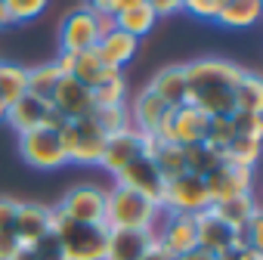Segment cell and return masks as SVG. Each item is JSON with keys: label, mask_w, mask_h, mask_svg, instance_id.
Returning a JSON list of instances; mask_svg holds the SVG:
<instances>
[{"label": "cell", "mask_w": 263, "mask_h": 260, "mask_svg": "<svg viewBox=\"0 0 263 260\" xmlns=\"http://www.w3.org/2000/svg\"><path fill=\"white\" fill-rule=\"evenodd\" d=\"M186 71V105L198 108L208 118H229L235 108V84L241 78V65H235L232 59H220V56H204L195 62L183 65Z\"/></svg>", "instance_id": "1"}, {"label": "cell", "mask_w": 263, "mask_h": 260, "mask_svg": "<svg viewBox=\"0 0 263 260\" xmlns=\"http://www.w3.org/2000/svg\"><path fill=\"white\" fill-rule=\"evenodd\" d=\"M50 235L59 242L62 260H105V226H84L68 220L59 208H50Z\"/></svg>", "instance_id": "2"}, {"label": "cell", "mask_w": 263, "mask_h": 260, "mask_svg": "<svg viewBox=\"0 0 263 260\" xmlns=\"http://www.w3.org/2000/svg\"><path fill=\"white\" fill-rule=\"evenodd\" d=\"M161 220V208L146 201L143 195L130 192L124 186L105 189V220L102 226L111 229H155Z\"/></svg>", "instance_id": "3"}, {"label": "cell", "mask_w": 263, "mask_h": 260, "mask_svg": "<svg viewBox=\"0 0 263 260\" xmlns=\"http://www.w3.org/2000/svg\"><path fill=\"white\" fill-rule=\"evenodd\" d=\"M59 140H62V152L68 164L90 168V164H99L108 137L102 134V127L93 118H78L59 127Z\"/></svg>", "instance_id": "4"}, {"label": "cell", "mask_w": 263, "mask_h": 260, "mask_svg": "<svg viewBox=\"0 0 263 260\" xmlns=\"http://www.w3.org/2000/svg\"><path fill=\"white\" fill-rule=\"evenodd\" d=\"M208 121H211L208 115H201L198 108H192V105L183 102V105H177V108L167 112V118L158 124V130L149 134V137H155L158 143H174L180 149H189V146L204 143Z\"/></svg>", "instance_id": "5"}, {"label": "cell", "mask_w": 263, "mask_h": 260, "mask_svg": "<svg viewBox=\"0 0 263 260\" xmlns=\"http://www.w3.org/2000/svg\"><path fill=\"white\" fill-rule=\"evenodd\" d=\"M16 149H19V158L34 171H59L68 164L56 127H37V130H28V134H19Z\"/></svg>", "instance_id": "6"}, {"label": "cell", "mask_w": 263, "mask_h": 260, "mask_svg": "<svg viewBox=\"0 0 263 260\" xmlns=\"http://www.w3.org/2000/svg\"><path fill=\"white\" fill-rule=\"evenodd\" d=\"M211 208V192L204 177L195 174H180L174 180H164V198H161V211L167 214H201Z\"/></svg>", "instance_id": "7"}, {"label": "cell", "mask_w": 263, "mask_h": 260, "mask_svg": "<svg viewBox=\"0 0 263 260\" xmlns=\"http://www.w3.org/2000/svg\"><path fill=\"white\" fill-rule=\"evenodd\" d=\"M102 31H99V16L90 13L87 7L71 10L68 16H62L59 22V53H87L99 44Z\"/></svg>", "instance_id": "8"}, {"label": "cell", "mask_w": 263, "mask_h": 260, "mask_svg": "<svg viewBox=\"0 0 263 260\" xmlns=\"http://www.w3.org/2000/svg\"><path fill=\"white\" fill-rule=\"evenodd\" d=\"M56 208L74 223L102 226V220H105V189L96 186V183H78L62 195V201Z\"/></svg>", "instance_id": "9"}, {"label": "cell", "mask_w": 263, "mask_h": 260, "mask_svg": "<svg viewBox=\"0 0 263 260\" xmlns=\"http://www.w3.org/2000/svg\"><path fill=\"white\" fill-rule=\"evenodd\" d=\"M16 134H28V130H37V127H62L65 118L50 105V99H41V96H31L25 93L22 99H16L10 108H7V118H4Z\"/></svg>", "instance_id": "10"}, {"label": "cell", "mask_w": 263, "mask_h": 260, "mask_svg": "<svg viewBox=\"0 0 263 260\" xmlns=\"http://www.w3.org/2000/svg\"><path fill=\"white\" fill-rule=\"evenodd\" d=\"M115 186H124V189L137 192V195H143L146 201H152V205L161 208V198H164V177L158 174V168H155L152 158H146V155H140V158L130 161V164L115 177Z\"/></svg>", "instance_id": "11"}, {"label": "cell", "mask_w": 263, "mask_h": 260, "mask_svg": "<svg viewBox=\"0 0 263 260\" xmlns=\"http://www.w3.org/2000/svg\"><path fill=\"white\" fill-rule=\"evenodd\" d=\"M155 242H158L171 257H180V254L198 248L195 217H192V214H167V211H161V220H158V226H155Z\"/></svg>", "instance_id": "12"}, {"label": "cell", "mask_w": 263, "mask_h": 260, "mask_svg": "<svg viewBox=\"0 0 263 260\" xmlns=\"http://www.w3.org/2000/svg\"><path fill=\"white\" fill-rule=\"evenodd\" d=\"M143 155V134L137 127H124L118 134H111L105 140V149H102V158H99V168L111 177H118L134 158Z\"/></svg>", "instance_id": "13"}, {"label": "cell", "mask_w": 263, "mask_h": 260, "mask_svg": "<svg viewBox=\"0 0 263 260\" xmlns=\"http://www.w3.org/2000/svg\"><path fill=\"white\" fill-rule=\"evenodd\" d=\"M13 235H16L19 248H31V245H37L44 235H50V205H41V201H19V208H16V223H13Z\"/></svg>", "instance_id": "14"}, {"label": "cell", "mask_w": 263, "mask_h": 260, "mask_svg": "<svg viewBox=\"0 0 263 260\" xmlns=\"http://www.w3.org/2000/svg\"><path fill=\"white\" fill-rule=\"evenodd\" d=\"M50 105L65 118V121H78V118H90L93 115V93L84 87V84H78L74 78H62L59 84H56V90H53V96H50Z\"/></svg>", "instance_id": "15"}, {"label": "cell", "mask_w": 263, "mask_h": 260, "mask_svg": "<svg viewBox=\"0 0 263 260\" xmlns=\"http://www.w3.org/2000/svg\"><path fill=\"white\" fill-rule=\"evenodd\" d=\"M204 183H208V192H211V205H217V201H229V198H238V195H251L254 171L223 164L211 177H204Z\"/></svg>", "instance_id": "16"}, {"label": "cell", "mask_w": 263, "mask_h": 260, "mask_svg": "<svg viewBox=\"0 0 263 260\" xmlns=\"http://www.w3.org/2000/svg\"><path fill=\"white\" fill-rule=\"evenodd\" d=\"M155 238V229H111L105 245V260H143Z\"/></svg>", "instance_id": "17"}, {"label": "cell", "mask_w": 263, "mask_h": 260, "mask_svg": "<svg viewBox=\"0 0 263 260\" xmlns=\"http://www.w3.org/2000/svg\"><path fill=\"white\" fill-rule=\"evenodd\" d=\"M96 53H99V59L105 62V68H111V71H124L130 62L137 59V53H140V41H137V38H130V34H124L121 28H111L108 34L99 38Z\"/></svg>", "instance_id": "18"}, {"label": "cell", "mask_w": 263, "mask_h": 260, "mask_svg": "<svg viewBox=\"0 0 263 260\" xmlns=\"http://www.w3.org/2000/svg\"><path fill=\"white\" fill-rule=\"evenodd\" d=\"M195 235H198V248L201 251H211L217 257L235 245V232L214 214V208L195 214Z\"/></svg>", "instance_id": "19"}, {"label": "cell", "mask_w": 263, "mask_h": 260, "mask_svg": "<svg viewBox=\"0 0 263 260\" xmlns=\"http://www.w3.org/2000/svg\"><path fill=\"white\" fill-rule=\"evenodd\" d=\"M127 112H130V127H137L140 134H155L158 124L167 118L171 105H164L152 90H140L134 102L127 105Z\"/></svg>", "instance_id": "20"}, {"label": "cell", "mask_w": 263, "mask_h": 260, "mask_svg": "<svg viewBox=\"0 0 263 260\" xmlns=\"http://www.w3.org/2000/svg\"><path fill=\"white\" fill-rule=\"evenodd\" d=\"M146 90H152L164 105L177 108L186 102V71L183 65H167V68H158L152 75V81L146 84Z\"/></svg>", "instance_id": "21"}, {"label": "cell", "mask_w": 263, "mask_h": 260, "mask_svg": "<svg viewBox=\"0 0 263 260\" xmlns=\"http://www.w3.org/2000/svg\"><path fill=\"white\" fill-rule=\"evenodd\" d=\"M211 208H214V214H217L235 235H245L248 223L260 214L254 195H238V198H229V201H217V205H211Z\"/></svg>", "instance_id": "22"}, {"label": "cell", "mask_w": 263, "mask_h": 260, "mask_svg": "<svg viewBox=\"0 0 263 260\" xmlns=\"http://www.w3.org/2000/svg\"><path fill=\"white\" fill-rule=\"evenodd\" d=\"M260 10H263V0H226L217 16V25L232 28V31L251 28V25H257Z\"/></svg>", "instance_id": "23"}, {"label": "cell", "mask_w": 263, "mask_h": 260, "mask_svg": "<svg viewBox=\"0 0 263 260\" xmlns=\"http://www.w3.org/2000/svg\"><path fill=\"white\" fill-rule=\"evenodd\" d=\"M155 25H158V16L146 4H137V7H130V10H124V13L115 16V28H121L124 34L137 38V41H143L146 34H152Z\"/></svg>", "instance_id": "24"}, {"label": "cell", "mask_w": 263, "mask_h": 260, "mask_svg": "<svg viewBox=\"0 0 263 260\" xmlns=\"http://www.w3.org/2000/svg\"><path fill=\"white\" fill-rule=\"evenodd\" d=\"M108 75H115L111 68H105V62L99 59V53H96V47L93 50H87V53H78L74 56V68H71V78L78 81V84H84L87 90H93V87H99Z\"/></svg>", "instance_id": "25"}, {"label": "cell", "mask_w": 263, "mask_h": 260, "mask_svg": "<svg viewBox=\"0 0 263 260\" xmlns=\"http://www.w3.org/2000/svg\"><path fill=\"white\" fill-rule=\"evenodd\" d=\"M28 93V68L16 62H0V102L7 108Z\"/></svg>", "instance_id": "26"}, {"label": "cell", "mask_w": 263, "mask_h": 260, "mask_svg": "<svg viewBox=\"0 0 263 260\" xmlns=\"http://www.w3.org/2000/svg\"><path fill=\"white\" fill-rule=\"evenodd\" d=\"M232 99H235L232 112H263V81H260V75L241 71Z\"/></svg>", "instance_id": "27"}, {"label": "cell", "mask_w": 263, "mask_h": 260, "mask_svg": "<svg viewBox=\"0 0 263 260\" xmlns=\"http://www.w3.org/2000/svg\"><path fill=\"white\" fill-rule=\"evenodd\" d=\"M183 152H186V171L195 174V177H211L217 168L226 164V155H223L220 149L208 146V143L189 146V149H183Z\"/></svg>", "instance_id": "28"}, {"label": "cell", "mask_w": 263, "mask_h": 260, "mask_svg": "<svg viewBox=\"0 0 263 260\" xmlns=\"http://www.w3.org/2000/svg\"><path fill=\"white\" fill-rule=\"evenodd\" d=\"M93 93V105L96 108H111V105H127V78L124 71L108 75L99 87L90 90Z\"/></svg>", "instance_id": "29"}, {"label": "cell", "mask_w": 263, "mask_h": 260, "mask_svg": "<svg viewBox=\"0 0 263 260\" xmlns=\"http://www.w3.org/2000/svg\"><path fill=\"white\" fill-rule=\"evenodd\" d=\"M223 155H226V164L254 171V164L260 158V137H232V143L223 149Z\"/></svg>", "instance_id": "30"}, {"label": "cell", "mask_w": 263, "mask_h": 260, "mask_svg": "<svg viewBox=\"0 0 263 260\" xmlns=\"http://www.w3.org/2000/svg\"><path fill=\"white\" fill-rule=\"evenodd\" d=\"M59 81H62V71L56 68V62H41L34 68H28V93L31 96L50 99Z\"/></svg>", "instance_id": "31"}, {"label": "cell", "mask_w": 263, "mask_h": 260, "mask_svg": "<svg viewBox=\"0 0 263 260\" xmlns=\"http://www.w3.org/2000/svg\"><path fill=\"white\" fill-rule=\"evenodd\" d=\"M99 127H102V134L105 137H111V134H118V130H124V127H130V112H127V105H111V108H93V115H90Z\"/></svg>", "instance_id": "32"}, {"label": "cell", "mask_w": 263, "mask_h": 260, "mask_svg": "<svg viewBox=\"0 0 263 260\" xmlns=\"http://www.w3.org/2000/svg\"><path fill=\"white\" fill-rule=\"evenodd\" d=\"M0 4H4L10 22L19 25V22H31V19H37V16L47 10L50 0H0Z\"/></svg>", "instance_id": "33"}, {"label": "cell", "mask_w": 263, "mask_h": 260, "mask_svg": "<svg viewBox=\"0 0 263 260\" xmlns=\"http://www.w3.org/2000/svg\"><path fill=\"white\" fill-rule=\"evenodd\" d=\"M229 121L235 137H263V112H232Z\"/></svg>", "instance_id": "34"}, {"label": "cell", "mask_w": 263, "mask_h": 260, "mask_svg": "<svg viewBox=\"0 0 263 260\" xmlns=\"http://www.w3.org/2000/svg\"><path fill=\"white\" fill-rule=\"evenodd\" d=\"M232 137H235V130H232V121L229 118H211L208 121V134H204V143L208 146H214V149L223 152L232 143Z\"/></svg>", "instance_id": "35"}, {"label": "cell", "mask_w": 263, "mask_h": 260, "mask_svg": "<svg viewBox=\"0 0 263 260\" xmlns=\"http://www.w3.org/2000/svg\"><path fill=\"white\" fill-rule=\"evenodd\" d=\"M223 4L226 0H183V13H189L192 19H201V22H217Z\"/></svg>", "instance_id": "36"}, {"label": "cell", "mask_w": 263, "mask_h": 260, "mask_svg": "<svg viewBox=\"0 0 263 260\" xmlns=\"http://www.w3.org/2000/svg\"><path fill=\"white\" fill-rule=\"evenodd\" d=\"M217 260H263V251L251 248L245 235H235V245H232L229 251H223Z\"/></svg>", "instance_id": "37"}, {"label": "cell", "mask_w": 263, "mask_h": 260, "mask_svg": "<svg viewBox=\"0 0 263 260\" xmlns=\"http://www.w3.org/2000/svg\"><path fill=\"white\" fill-rule=\"evenodd\" d=\"M28 251H31L34 260H62V248H59V242H56L53 235H44V238H41L37 245H31Z\"/></svg>", "instance_id": "38"}, {"label": "cell", "mask_w": 263, "mask_h": 260, "mask_svg": "<svg viewBox=\"0 0 263 260\" xmlns=\"http://www.w3.org/2000/svg\"><path fill=\"white\" fill-rule=\"evenodd\" d=\"M16 208H19V201H16V198L0 195V232H13V223H16Z\"/></svg>", "instance_id": "39"}, {"label": "cell", "mask_w": 263, "mask_h": 260, "mask_svg": "<svg viewBox=\"0 0 263 260\" xmlns=\"http://www.w3.org/2000/svg\"><path fill=\"white\" fill-rule=\"evenodd\" d=\"M143 4H146L158 19H167V16L183 13V0H143Z\"/></svg>", "instance_id": "40"}, {"label": "cell", "mask_w": 263, "mask_h": 260, "mask_svg": "<svg viewBox=\"0 0 263 260\" xmlns=\"http://www.w3.org/2000/svg\"><path fill=\"white\" fill-rule=\"evenodd\" d=\"M19 251V242L13 232H0V260H13Z\"/></svg>", "instance_id": "41"}, {"label": "cell", "mask_w": 263, "mask_h": 260, "mask_svg": "<svg viewBox=\"0 0 263 260\" xmlns=\"http://www.w3.org/2000/svg\"><path fill=\"white\" fill-rule=\"evenodd\" d=\"M143 260H174V257H171V254L155 242V238H152V245H149V251L143 254Z\"/></svg>", "instance_id": "42"}, {"label": "cell", "mask_w": 263, "mask_h": 260, "mask_svg": "<svg viewBox=\"0 0 263 260\" xmlns=\"http://www.w3.org/2000/svg\"><path fill=\"white\" fill-rule=\"evenodd\" d=\"M105 4H108V13L118 16V13H124V10H130V7L143 4V0H105Z\"/></svg>", "instance_id": "43"}, {"label": "cell", "mask_w": 263, "mask_h": 260, "mask_svg": "<svg viewBox=\"0 0 263 260\" xmlns=\"http://www.w3.org/2000/svg\"><path fill=\"white\" fill-rule=\"evenodd\" d=\"M174 260H217V254L201 251V248H192V251H186V254H180V257H174Z\"/></svg>", "instance_id": "44"}, {"label": "cell", "mask_w": 263, "mask_h": 260, "mask_svg": "<svg viewBox=\"0 0 263 260\" xmlns=\"http://www.w3.org/2000/svg\"><path fill=\"white\" fill-rule=\"evenodd\" d=\"M13 260H34V257H31V251H28V248H19Z\"/></svg>", "instance_id": "45"}, {"label": "cell", "mask_w": 263, "mask_h": 260, "mask_svg": "<svg viewBox=\"0 0 263 260\" xmlns=\"http://www.w3.org/2000/svg\"><path fill=\"white\" fill-rule=\"evenodd\" d=\"M7 25H13V22H10V16H7V10H4V4H0V28H7Z\"/></svg>", "instance_id": "46"}, {"label": "cell", "mask_w": 263, "mask_h": 260, "mask_svg": "<svg viewBox=\"0 0 263 260\" xmlns=\"http://www.w3.org/2000/svg\"><path fill=\"white\" fill-rule=\"evenodd\" d=\"M4 118H7V105H4V102H0V121H4Z\"/></svg>", "instance_id": "47"}, {"label": "cell", "mask_w": 263, "mask_h": 260, "mask_svg": "<svg viewBox=\"0 0 263 260\" xmlns=\"http://www.w3.org/2000/svg\"><path fill=\"white\" fill-rule=\"evenodd\" d=\"M0 62H4V59H0Z\"/></svg>", "instance_id": "48"}]
</instances>
